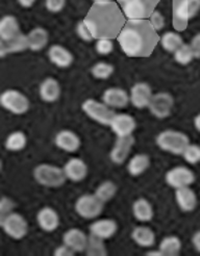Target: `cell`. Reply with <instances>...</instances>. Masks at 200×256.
I'll return each instance as SVG.
<instances>
[{
  "label": "cell",
  "instance_id": "obj_42",
  "mask_svg": "<svg viewBox=\"0 0 200 256\" xmlns=\"http://www.w3.org/2000/svg\"><path fill=\"white\" fill-rule=\"evenodd\" d=\"M15 206H16L15 202L10 198L4 196L2 198V201H0V219L6 216V214H10L12 210H14Z\"/></svg>",
  "mask_w": 200,
  "mask_h": 256
},
{
  "label": "cell",
  "instance_id": "obj_18",
  "mask_svg": "<svg viewBox=\"0 0 200 256\" xmlns=\"http://www.w3.org/2000/svg\"><path fill=\"white\" fill-rule=\"evenodd\" d=\"M36 222L44 232H52L60 226V216L52 208L45 206L38 212Z\"/></svg>",
  "mask_w": 200,
  "mask_h": 256
},
{
  "label": "cell",
  "instance_id": "obj_34",
  "mask_svg": "<svg viewBox=\"0 0 200 256\" xmlns=\"http://www.w3.org/2000/svg\"><path fill=\"white\" fill-rule=\"evenodd\" d=\"M117 190L118 188L115 184V182H112L110 180H106L97 186L94 194L102 202L106 203L116 196Z\"/></svg>",
  "mask_w": 200,
  "mask_h": 256
},
{
  "label": "cell",
  "instance_id": "obj_31",
  "mask_svg": "<svg viewBox=\"0 0 200 256\" xmlns=\"http://www.w3.org/2000/svg\"><path fill=\"white\" fill-rule=\"evenodd\" d=\"M182 246V240L178 236H168L160 240L158 249L164 256H175L180 253Z\"/></svg>",
  "mask_w": 200,
  "mask_h": 256
},
{
  "label": "cell",
  "instance_id": "obj_30",
  "mask_svg": "<svg viewBox=\"0 0 200 256\" xmlns=\"http://www.w3.org/2000/svg\"><path fill=\"white\" fill-rule=\"evenodd\" d=\"M150 166V158L145 154V153H138L134 156L128 164V173L136 177L144 173Z\"/></svg>",
  "mask_w": 200,
  "mask_h": 256
},
{
  "label": "cell",
  "instance_id": "obj_4",
  "mask_svg": "<svg viewBox=\"0 0 200 256\" xmlns=\"http://www.w3.org/2000/svg\"><path fill=\"white\" fill-rule=\"evenodd\" d=\"M200 10V0H173V26L184 30L186 24Z\"/></svg>",
  "mask_w": 200,
  "mask_h": 256
},
{
  "label": "cell",
  "instance_id": "obj_36",
  "mask_svg": "<svg viewBox=\"0 0 200 256\" xmlns=\"http://www.w3.org/2000/svg\"><path fill=\"white\" fill-rule=\"evenodd\" d=\"M114 66L106 62H98L91 69V73L97 80H108L114 73Z\"/></svg>",
  "mask_w": 200,
  "mask_h": 256
},
{
  "label": "cell",
  "instance_id": "obj_35",
  "mask_svg": "<svg viewBox=\"0 0 200 256\" xmlns=\"http://www.w3.org/2000/svg\"><path fill=\"white\" fill-rule=\"evenodd\" d=\"M104 240L100 238L94 234H91L89 236V242H88V246L86 249V255H92V256L108 255V251Z\"/></svg>",
  "mask_w": 200,
  "mask_h": 256
},
{
  "label": "cell",
  "instance_id": "obj_7",
  "mask_svg": "<svg viewBox=\"0 0 200 256\" xmlns=\"http://www.w3.org/2000/svg\"><path fill=\"white\" fill-rule=\"evenodd\" d=\"M82 108L88 117L106 126L110 125L116 114L115 110L104 101L100 102L95 99H86L82 104Z\"/></svg>",
  "mask_w": 200,
  "mask_h": 256
},
{
  "label": "cell",
  "instance_id": "obj_12",
  "mask_svg": "<svg viewBox=\"0 0 200 256\" xmlns=\"http://www.w3.org/2000/svg\"><path fill=\"white\" fill-rule=\"evenodd\" d=\"M165 180L168 186L176 190L193 184L195 182V175L191 169L184 167V166H178L166 173Z\"/></svg>",
  "mask_w": 200,
  "mask_h": 256
},
{
  "label": "cell",
  "instance_id": "obj_32",
  "mask_svg": "<svg viewBox=\"0 0 200 256\" xmlns=\"http://www.w3.org/2000/svg\"><path fill=\"white\" fill-rule=\"evenodd\" d=\"M26 144H28V136H25L23 132L17 130V132H10L8 136L4 146L8 151L18 152L26 147Z\"/></svg>",
  "mask_w": 200,
  "mask_h": 256
},
{
  "label": "cell",
  "instance_id": "obj_5",
  "mask_svg": "<svg viewBox=\"0 0 200 256\" xmlns=\"http://www.w3.org/2000/svg\"><path fill=\"white\" fill-rule=\"evenodd\" d=\"M190 144V138L186 134L168 130L162 132L156 136V145L166 152H170L172 154L180 156L184 151L186 147Z\"/></svg>",
  "mask_w": 200,
  "mask_h": 256
},
{
  "label": "cell",
  "instance_id": "obj_20",
  "mask_svg": "<svg viewBox=\"0 0 200 256\" xmlns=\"http://www.w3.org/2000/svg\"><path fill=\"white\" fill-rule=\"evenodd\" d=\"M64 172L67 179L74 182H80L88 175V166L86 164L78 158H70L64 166Z\"/></svg>",
  "mask_w": 200,
  "mask_h": 256
},
{
  "label": "cell",
  "instance_id": "obj_27",
  "mask_svg": "<svg viewBox=\"0 0 200 256\" xmlns=\"http://www.w3.org/2000/svg\"><path fill=\"white\" fill-rule=\"evenodd\" d=\"M132 238L136 245L148 248L154 245L156 234L152 228L147 226H138L132 230Z\"/></svg>",
  "mask_w": 200,
  "mask_h": 256
},
{
  "label": "cell",
  "instance_id": "obj_22",
  "mask_svg": "<svg viewBox=\"0 0 200 256\" xmlns=\"http://www.w3.org/2000/svg\"><path fill=\"white\" fill-rule=\"evenodd\" d=\"M118 230V224L112 219H100L90 226V232L102 240H108L114 236Z\"/></svg>",
  "mask_w": 200,
  "mask_h": 256
},
{
  "label": "cell",
  "instance_id": "obj_44",
  "mask_svg": "<svg viewBox=\"0 0 200 256\" xmlns=\"http://www.w3.org/2000/svg\"><path fill=\"white\" fill-rule=\"evenodd\" d=\"M195 58H200V32L196 34L190 42Z\"/></svg>",
  "mask_w": 200,
  "mask_h": 256
},
{
  "label": "cell",
  "instance_id": "obj_6",
  "mask_svg": "<svg viewBox=\"0 0 200 256\" xmlns=\"http://www.w3.org/2000/svg\"><path fill=\"white\" fill-rule=\"evenodd\" d=\"M34 178L38 184L47 188L62 186L67 179L64 169L50 164H38L34 170Z\"/></svg>",
  "mask_w": 200,
  "mask_h": 256
},
{
  "label": "cell",
  "instance_id": "obj_14",
  "mask_svg": "<svg viewBox=\"0 0 200 256\" xmlns=\"http://www.w3.org/2000/svg\"><path fill=\"white\" fill-rule=\"evenodd\" d=\"M134 145V138L132 136H117L116 143L112 147L110 158L112 162L121 164L128 158L130 152Z\"/></svg>",
  "mask_w": 200,
  "mask_h": 256
},
{
  "label": "cell",
  "instance_id": "obj_29",
  "mask_svg": "<svg viewBox=\"0 0 200 256\" xmlns=\"http://www.w3.org/2000/svg\"><path fill=\"white\" fill-rule=\"evenodd\" d=\"M132 214L138 221L149 222L154 218L152 206L147 199L139 198L132 204Z\"/></svg>",
  "mask_w": 200,
  "mask_h": 256
},
{
  "label": "cell",
  "instance_id": "obj_50",
  "mask_svg": "<svg viewBox=\"0 0 200 256\" xmlns=\"http://www.w3.org/2000/svg\"><path fill=\"white\" fill-rule=\"evenodd\" d=\"M114 2V0H94V2Z\"/></svg>",
  "mask_w": 200,
  "mask_h": 256
},
{
  "label": "cell",
  "instance_id": "obj_19",
  "mask_svg": "<svg viewBox=\"0 0 200 256\" xmlns=\"http://www.w3.org/2000/svg\"><path fill=\"white\" fill-rule=\"evenodd\" d=\"M48 58L54 66L62 69L69 68L74 62V56L70 51L66 47L56 44L49 48Z\"/></svg>",
  "mask_w": 200,
  "mask_h": 256
},
{
  "label": "cell",
  "instance_id": "obj_16",
  "mask_svg": "<svg viewBox=\"0 0 200 256\" xmlns=\"http://www.w3.org/2000/svg\"><path fill=\"white\" fill-rule=\"evenodd\" d=\"M102 101L112 108H123L128 106L130 98L124 88L114 86L106 90L102 95Z\"/></svg>",
  "mask_w": 200,
  "mask_h": 256
},
{
  "label": "cell",
  "instance_id": "obj_39",
  "mask_svg": "<svg viewBox=\"0 0 200 256\" xmlns=\"http://www.w3.org/2000/svg\"><path fill=\"white\" fill-rule=\"evenodd\" d=\"M95 49H96L98 54L108 56V54H112V51L114 50V43H112V39L102 38V39H98L96 41Z\"/></svg>",
  "mask_w": 200,
  "mask_h": 256
},
{
  "label": "cell",
  "instance_id": "obj_47",
  "mask_svg": "<svg viewBox=\"0 0 200 256\" xmlns=\"http://www.w3.org/2000/svg\"><path fill=\"white\" fill-rule=\"evenodd\" d=\"M18 4L22 6V8H32L36 0H17Z\"/></svg>",
  "mask_w": 200,
  "mask_h": 256
},
{
  "label": "cell",
  "instance_id": "obj_41",
  "mask_svg": "<svg viewBox=\"0 0 200 256\" xmlns=\"http://www.w3.org/2000/svg\"><path fill=\"white\" fill-rule=\"evenodd\" d=\"M150 23H152V25L154 26V28L158 32H160L162 28H164L165 26V18L164 16L162 15V12H158V10H154L152 12V14L150 15L149 19Z\"/></svg>",
  "mask_w": 200,
  "mask_h": 256
},
{
  "label": "cell",
  "instance_id": "obj_1",
  "mask_svg": "<svg viewBox=\"0 0 200 256\" xmlns=\"http://www.w3.org/2000/svg\"><path fill=\"white\" fill-rule=\"evenodd\" d=\"M117 40L128 56L147 58L158 45V36L148 19L128 20Z\"/></svg>",
  "mask_w": 200,
  "mask_h": 256
},
{
  "label": "cell",
  "instance_id": "obj_25",
  "mask_svg": "<svg viewBox=\"0 0 200 256\" xmlns=\"http://www.w3.org/2000/svg\"><path fill=\"white\" fill-rule=\"evenodd\" d=\"M28 48V36L23 34H19L14 39L8 41L0 42V56L4 58L6 54L21 52V51Z\"/></svg>",
  "mask_w": 200,
  "mask_h": 256
},
{
  "label": "cell",
  "instance_id": "obj_40",
  "mask_svg": "<svg viewBox=\"0 0 200 256\" xmlns=\"http://www.w3.org/2000/svg\"><path fill=\"white\" fill-rule=\"evenodd\" d=\"M76 32H78V34L80 39L86 41V42H91L92 40H94V36H93L89 26H88V24L86 23L84 20H82L78 23Z\"/></svg>",
  "mask_w": 200,
  "mask_h": 256
},
{
  "label": "cell",
  "instance_id": "obj_8",
  "mask_svg": "<svg viewBox=\"0 0 200 256\" xmlns=\"http://www.w3.org/2000/svg\"><path fill=\"white\" fill-rule=\"evenodd\" d=\"M0 225H2L6 234L14 240H22L26 236L28 232V225L25 218L14 212L2 218Z\"/></svg>",
  "mask_w": 200,
  "mask_h": 256
},
{
  "label": "cell",
  "instance_id": "obj_11",
  "mask_svg": "<svg viewBox=\"0 0 200 256\" xmlns=\"http://www.w3.org/2000/svg\"><path fill=\"white\" fill-rule=\"evenodd\" d=\"M173 106V96L167 92H158L152 96L148 108L156 118L165 119L171 114Z\"/></svg>",
  "mask_w": 200,
  "mask_h": 256
},
{
  "label": "cell",
  "instance_id": "obj_33",
  "mask_svg": "<svg viewBox=\"0 0 200 256\" xmlns=\"http://www.w3.org/2000/svg\"><path fill=\"white\" fill-rule=\"evenodd\" d=\"M182 44V36L175 32H167L160 38V45L168 52L174 54Z\"/></svg>",
  "mask_w": 200,
  "mask_h": 256
},
{
  "label": "cell",
  "instance_id": "obj_46",
  "mask_svg": "<svg viewBox=\"0 0 200 256\" xmlns=\"http://www.w3.org/2000/svg\"><path fill=\"white\" fill-rule=\"evenodd\" d=\"M192 244L196 251L200 253V230L196 232L192 236Z\"/></svg>",
  "mask_w": 200,
  "mask_h": 256
},
{
  "label": "cell",
  "instance_id": "obj_15",
  "mask_svg": "<svg viewBox=\"0 0 200 256\" xmlns=\"http://www.w3.org/2000/svg\"><path fill=\"white\" fill-rule=\"evenodd\" d=\"M110 126L117 136H128L134 132L136 122L128 114H116Z\"/></svg>",
  "mask_w": 200,
  "mask_h": 256
},
{
  "label": "cell",
  "instance_id": "obj_26",
  "mask_svg": "<svg viewBox=\"0 0 200 256\" xmlns=\"http://www.w3.org/2000/svg\"><path fill=\"white\" fill-rule=\"evenodd\" d=\"M20 34V26L17 18L12 15H6L0 21V39L8 41Z\"/></svg>",
  "mask_w": 200,
  "mask_h": 256
},
{
  "label": "cell",
  "instance_id": "obj_17",
  "mask_svg": "<svg viewBox=\"0 0 200 256\" xmlns=\"http://www.w3.org/2000/svg\"><path fill=\"white\" fill-rule=\"evenodd\" d=\"M62 242L70 247L75 253L84 252L86 249L89 236L78 228H71L62 236Z\"/></svg>",
  "mask_w": 200,
  "mask_h": 256
},
{
  "label": "cell",
  "instance_id": "obj_23",
  "mask_svg": "<svg viewBox=\"0 0 200 256\" xmlns=\"http://www.w3.org/2000/svg\"><path fill=\"white\" fill-rule=\"evenodd\" d=\"M175 199L178 206L184 212H193L197 206V197L194 190L190 186H184L176 188L175 192Z\"/></svg>",
  "mask_w": 200,
  "mask_h": 256
},
{
  "label": "cell",
  "instance_id": "obj_9",
  "mask_svg": "<svg viewBox=\"0 0 200 256\" xmlns=\"http://www.w3.org/2000/svg\"><path fill=\"white\" fill-rule=\"evenodd\" d=\"M74 208L75 212L84 219H95L104 212V202L95 194H84L76 200Z\"/></svg>",
  "mask_w": 200,
  "mask_h": 256
},
{
  "label": "cell",
  "instance_id": "obj_21",
  "mask_svg": "<svg viewBox=\"0 0 200 256\" xmlns=\"http://www.w3.org/2000/svg\"><path fill=\"white\" fill-rule=\"evenodd\" d=\"M56 145L66 152L72 153L78 151L80 147V136L72 130H64L56 134L54 138Z\"/></svg>",
  "mask_w": 200,
  "mask_h": 256
},
{
  "label": "cell",
  "instance_id": "obj_13",
  "mask_svg": "<svg viewBox=\"0 0 200 256\" xmlns=\"http://www.w3.org/2000/svg\"><path fill=\"white\" fill-rule=\"evenodd\" d=\"M152 96V86L147 82H136L130 88V102L138 110L148 108Z\"/></svg>",
  "mask_w": 200,
  "mask_h": 256
},
{
  "label": "cell",
  "instance_id": "obj_10",
  "mask_svg": "<svg viewBox=\"0 0 200 256\" xmlns=\"http://www.w3.org/2000/svg\"><path fill=\"white\" fill-rule=\"evenodd\" d=\"M0 104L6 110L15 114H25L30 108V100L18 90L8 88L0 96Z\"/></svg>",
  "mask_w": 200,
  "mask_h": 256
},
{
  "label": "cell",
  "instance_id": "obj_43",
  "mask_svg": "<svg viewBox=\"0 0 200 256\" xmlns=\"http://www.w3.org/2000/svg\"><path fill=\"white\" fill-rule=\"evenodd\" d=\"M67 0H45V6L50 12H60L65 8Z\"/></svg>",
  "mask_w": 200,
  "mask_h": 256
},
{
  "label": "cell",
  "instance_id": "obj_49",
  "mask_svg": "<svg viewBox=\"0 0 200 256\" xmlns=\"http://www.w3.org/2000/svg\"><path fill=\"white\" fill-rule=\"evenodd\" d=\"M146 255H149V256H164V254H162V252L158 249L156 251H150V252H147Z\"/></svg>",
  "mask_w": 200,
  "mask_h": 256
},
{
  "label": "cell",
  "instance_id": "obj_37",
  "mask_svg": "<svg viewBox=\"0 0 200 256\" xmlns=\"http://www.w3.org/2000/svg\"><path fill=\"white\" fill-rule=\"evenodd\" d=\"M173 54L175 62L180 64V65H189V64L195 58L191 45L186 43H184Z\"/></svg>",
  "mask_w": 200,
  "mask_h": 256
},
{
  "label": "cell",
  "instance_id": "obj_2",
  "mask_svg": "<svg viewBox=\"0 0 200 256\" xmlns=\"http://www.w3.org/2000/svg\"><path fill=\"white\" fill-rule=\"evenodd\" d=\"M115 2H94L84 19L89 26L94 39L118 38L128 20Z\"/></svg>",
  "mask_w": 200,
  "mask_h": 256
},
{
  "label": "cell",
  "instance_id": "obj_28",
  "mask_svg": "<svg viewBox=\"0 0 200 256\" xmlns=\"http://www.w3.org/2000/svg\"><path fill=\"white\" fill-rule=\"evenodd\" d=\"M28 49L32 51H40L46 47L49 41V34L43 28H36L32 30L28 34Z\"/></svg>",
  "mask_w": 200,
  "mask_h": 256
},
{
  "label": "cell",
  "instance_id": "obj_3",
  "mask_svg": "<svg viewBox=\"0 0 200 256\" xmlns=\"http://www.w3.org/2000/svg\"><path fill=\"white\" fill-rule=\"evenodd\" d=\"M128 20L149 19L160 0H117Z\"/></svg>",
  "mask_w": 200,
  "mask_h": 256
},
{
  "label": "cell",
  "instance_id": "obj_24",
  "mask_svg": "<svg viewBox=\"0 0 200 256\" xmlns=\"http://www.w3.org/2000/svg\"><path fill=\"white\" fill-rule=\"evenodd\" d=\"M39 94L41 99L48 104L56 102L60 96V82L54 78H45L40 84Z\"/></svg>",
  "mask_w": 200,
  "mask_h": 256
},
{
  "label": "cell",
  "instance_id": "obj_45",
  "mask_svg": "<svg viewBox=\"0 0 200 256\" xmlns=\"http://www.w3.org/2000/svg\"><path fill=\"white\" fill-rule=\"evenodd\" d=\"M74 254H75V252L70 247H68L66 244H62V246L58 247L54 250L56 256H72Z\"/></svg>",
  "mask_w": 200,
  "mask_h": 256
},
{
  "label": "cell",
  "instance_id": "obj_38",
  "mask_svg": "<svg viewBox=\"0 0 200 256\" xmlns=\"http://www.w3.org/2000/svg\"><path fill=\"white\" fill-rule=\"evenodd\" d=\"M184 160L190 164H196L200 162V146L197 144H189L182 154Z\"/></svg>",
  "mask_w": 200,
  "mask_h": 256
},
{
  "label": "cell",
  "instance_id": "obj_48",
  "mask_svg": "<svg viewBox=\"0 0 200 256\" xmlns=\"http://www.w3.org/2000/svg\"><path fill=\"white\" fill-rule=\"evenodd\" d=\"M194 126L196 130L200 132V114H198L197 116L194 118Z\"/></svg>",
  "mask_w": 200,
  "mask_h": 256
}]
</instances>
